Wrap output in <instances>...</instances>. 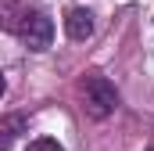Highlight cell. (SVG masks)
I'll use <instances>...</instances> for the list:
<instances>
[{
  "label": "cell",
  "instance_id": "cell-1",
  "mask_svg": "<svg viewBox=\"0 0 154 151\" xmlns=\"http://www.w3.org/2000/svg\"><path fill=\"white\" fill-rule=\"evenodd\" d=\"M115 108H118L115 83H108L104 76H86V83H82V112L100 122V119H108Z\"/></svg>",
  "mask_w": 154,
  "mask_h": 151
},
{
  "label": "cell",
  "instance_id": "cell-2",
  "mask_svg": "<svg viewBox=\"0 0 154 151\" xmlns=\"http://www.w3.org/2000/svg\"><path fill=\"white\" fill-rule=\"evenodd\" d=\"M14 36L22 40L29 50H47L50 40H54V22H50L43 11H36V7H25V14H22Z\"/></svg>",
  "mask_w": 154,
  "mask_h": 151
},
{
  "label": "cell",
  "instance_id": "cell-3",
  "mask_svg": "<svg viewBox=\"0 0 154 151\" xmlns=\"http://www.w3.org/2000/svg\"><path fill=\"white\" fill-rule=\"evenodd\" d=\"M65 33L72 40H90L93 36V14H90L86 7H72V11L65 14Z\"/></svg>",
  "mask_w": 154,
  "mask_h": 151
},
{
  "label": "cell",
  "instance_id": "cell-4",
  "mask_svg": "<svg viewBox=\"0 0 154 151\" xmlns=\"http://www.w3.org/2000/svg\"><path fill=\"white\" fill-rule=\"evenodd\" d=\"M22 14H25V4H18V0H0V29H4V33H18Z\"/></svg>",
  "mask_w": 154,
  "mask_h": 151
},
{
  "label": "cell",
  "instance_id": "cell-5",
  "mask_svg": "<svg viewBox=\"0 0 154 151\" xmlns=\"http://www.w3.org/2000/svg\"><path fill=\"white\" fill-rule=\"evenodd\" d=\"M22 130H25V115H7V119L0 122V151L14 148V140H18Z\"/></svg>",
  "mask_w": 154,
  "mask_h": 151
},
{
  "label": "cell",
  "instance_id": "cell-6",
  "mask_svg": "<svg viewBox=\"0 0 154 151\" xmlns=\"http://www.w3.org/2000/svg\"><path fill=\"white\" fill-rule=\"evenodd\" d=\"M29 151H65L57 140H50V137H39V140H32L29 144Z\"/></svg>",
  "mask_w": 154,
  "mask_h": 151
},
{
  "label": "cell",
  "instance_id": "cell-7",
  "mask_svg": "<svg viewBox=\"0 0 154 151\" xmlns=\"http://www.w3.org/2000/svg\"><path fill=\"white\" fill-rule=\"evenodd\" d=\"M4 90H7V83H4V72H0V97H4Z\"/></svg>",
  "mask_w": 154,
  "mask_h": 151
},
{
  "label": "cell",
  "instance_id": "cell-8",
  "mask_svg": "<svg viewBox=\"0 0 154 151\" xmlns=\"http://www.w3.org/2000/svg\"><path fill=\"white\" fill-rule=\"evenodd\" d=\"M147 151H154V148H147Z\"/></svg>",
  "mask_w": 154,
  "mask_h": 151
}]
</instances>
